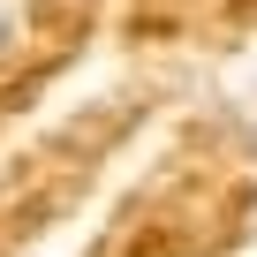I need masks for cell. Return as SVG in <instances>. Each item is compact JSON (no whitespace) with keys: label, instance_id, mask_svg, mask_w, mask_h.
I'll list each match as a JSON object with an SVG mask.
<instances>
[{"label":"cell","instance_id":"obj_1","mask_svg":"<svg viewBox=\"0 0 257 257\" xmlns=\"http://www.w3.org/2000/svg\"><path fill=\"white\" fill-rule=\"evenodd\" d=\"M0 53H8V16H0Z\"/></svg>","mask_w":257,"mask_h":257}]
</instances>
